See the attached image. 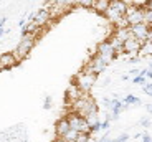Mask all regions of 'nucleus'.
<instances>
[{"label": "nucleus", "instance_id": "1", "mask_svg": "<svg viewBox=\"0 0 152 142\" xmlns=\"http://www.w3.org/2000/svg\"><path fill=\"white\" fill-rule=\"evenodd\" d=\"M71 106H73V111L80 112L84 117L88 114H93V112H99V108H98V104H96V101L91 96H88V92H83L81 98H78Z\"/></svg>", "mask_w": 152, "mask_h": 142}, {"label": "nucleus", "instance_id": "2", "mask_svg": "<svg viewBox=\"0 0 152 142\" xmlns=\"http://www.w3.org/2000/svg\"><path fill=\"white\" fill-rule=\"evenodd\" d=\"M35 42H37V35L33 33H28V35H23L22 38H20L18 45H17L15 48V56L18 58V61H22V60H25V58L30 55V51L33 50L35 46Z\"/></svg>", "mask_w": 152, "mask_h": 142}, {"label": "nucleus", "instance_id": "3", "mask_svg": "<svg viewBox=\"0 0 152 142\" xmlns=\"http://www.w3.org/2000/svg\"><path fill=\"white\" fill-rule=\"evenodd\" d=\"M96 79H98V73H94V71H91L89 68H86V69H83V71H80V73L76 74L75 83L80 86L83 92H89L93 89V86L96 84Z\"/></svg>", "mask_w": 152, "mask_h": 142}, {"label": "nucleus", "instance_id": "4", "mask_svg": "<svg viewBox=\"0 0 152 142\" xmlns=\"http://www.w3.org/2000/svg\"><path fill=\"white\" fill-rule=\"evenodd\" d=\"M68 121H69V126H71V129H76L78 132H91V127H89V124H88L86 117L84 116H81L80 112H69L68 116Z\"/></svg>", "mask_w": 152, "mask_h": 142}, {"label": "nucleus", "instance_id": "5", "mask_svg": "<svg viewBox=\"0 0 152 142\" xmlns=\"http://www.w3.org/2000/svg\"><path fill=\"white\" fill-rule=\"evenodd\" d=\"M126 22L129 23V27L132 25H137V23H142L144 22V7H136V5H131L127 8L124 15Z\"/></svg>", "mask_w": 152, "mask_h": 142}, {"label": "nucleus", "instance_id": "6", "mask_svg": "<svg viewBox=\"0 0 152 142\" xmlns=\"http://www.w3.org/2000/svg\"><path fill=\"white\" fill-rule=\"evenodd\" d=\"M109 60H107L106 56H103V55H99L98 51H96V55L91 58V61H89V65H88V68L91 69V71H94V73L101 74L104 73V69L107 68V65H109Z\"/></svg>", "mask_w": 152, "mask_h": 142}, {"label": "nucleus", "instance_id": "7", "mask_svg": "<svg viewBox=\"0 0 152 142\" xmlns=\"http://www.w3.org/2000/svg\"><path fill=\"white\" fill-rule=\"evenodd\" d=\"M142 46V42L137 40L136 36H131L124 42V53L127 55V58H132V56H139V50Z\"/></svg>", "mask_w": 152, "mask_h": 142}, {"label": "nucleus", "instance_id": "8", "mask_svg": "<svg viewBox=\"0 0 152 142\" xmlns=\"http://www.w3.org/2000/svg\"><path fill=\"white\" fill-rule=\"evenodd\" d=\"M131 31H132V36H136L137 40L145 42V40L149 38L151 27H149L145 22H142V23H137V25H132V27H131Z\"/></svg>", "mask_w": 152, "mask_h": 142}, {"label": "nucleus", "instance_id": "9", "mask_svg": "<svg viewBox=\"0 0 152 142\" xmlns=\"http://www.w3.org/2000/svg\"><path fill=\"white\" fill-rule=\"evenodd\" d=\"M98 53L103 55V56H106L109 61H113L114 58L118 56V53H116V50H114V46L111 45L109 40H104V42H101L98 45Z\"/></svg>", "mask_w": 152, "mask_h": 142}, {"label": "nucleus", "instance_id": "10", "mask_svg": "<svg viewBox=\"0 0 152 142\" xmlns=\"http://www.w3.org/2000/svg\"><path fill=\"white\" fill-rule=\"evenodd\" d=\"M18 58L15 56V53H4L0 55V69H12L13 66L18 65Z\"/></svg>", "mask_w": 152, "mask_h": 142}, {"label": "nucleus", "instance_id": "11", "mask_svg": "<svg viewBox=\"0 0 152 142\" xmlns=\"http://www.w3.org/2000/svg\"><path fill=\"white\" fill-rule=\"evenodd\" d=\"M51 12H50V8H40L38 12H35V18L33 22L37 23L38 27H45V25H48V22L51 20Z\"/></svg>", "mask_w": 152, "mask_h": 142}, {"label": "nucleus", "instance_id": "12", "mask_svg": "<svg viewBox=\"0 0 152 142\" xmlns=\"http://www.w3.org/2000/svg\"><path fill=\"white\" fill-rule=\"evenodd\" d=\"M81 94H83V91H81V88L76 83H71V84L66 88V92H65V98H66V101L68 103H75L78 98H81Z\"/></svg>", "mask_w": 152, "mask_h": 142}, {"label": "nucleus", "instance_id": "13", "mask_svg": "<svg viewBox=\"0 0 152 142\" xmlns=\"http://www.w3.org/2000/svg\"><path fill=\"white\" fill-rule=\"evenodd\" d=\"M71 129V126H69V121H68V117H63V119H60L56 122V137L58 139H61L63 135L66 134V132Z\"/></svg>", "mask_w": 152, "mask_h": 142}, {"label": "nucleus", "instance_id": "14", "mask_svg": "<svg viewBox=\"0 0 152 142\" xmlns=\"http://www.w3.org/2000/svg\"><path fill=\"white\" fill-rule=\"evenodd\" d=\"M114 35H116L118 38H121L122 42H126L127 38L132 36V31H131V27H118V30L114 31Z\"/></svg>", "mask_w": 152, "mask_h": 142}, {"label": "nucleus", "instance_id": "15", "mask_svg": "<svg viewBox=\"0 0 152 142\" xmlns=\"http://www.w3.org/2000/svg\"><path fill=\"white\" fill-rule=\"evenodd\" d=\"M109 42H111V45L114 46V50H116V53H118V55L124 53V42H122L121 38H118L116 35H113V36L109 38Z\"/></svg>", "mask_w": 152, "mask_h": 142}, {"label": "nucleus", "instance_id": "16", "mask_svg": "<svg viewBox=\"0 0 152 142\" xmlns=\"http://www.w3.org/2000/svg\"><path fill=\"white\" fill-rule=\"evenodd\" d=\"M111 7L116 8V10L119 12V13H122V15H126V12H127V8H129V5L126 4L124 0H111Z\"/></svg>", "mask_w": 152, "mask_h": 142}, {"label": "nucleus", "instance_id": "17", "mask_svg": "<svg viewBox=\"0 0 152 142\" xmlns=\"http://www.w3.org/2000/svg\"><path fill=\"white\" fill-rule=\"evenodd\" d=\"M139 56H152V40L142 42V46L139 50Z\"/></svg>", "mask_w": 152, "mask_h": 142}, {"label": "nucleus", "instance_id": "18", "mask_svg": "<svg viewBox=\"0 0 152 142\" xmlns=\"http://www.w3.org/2000/svg\"><path fill=\"white\" fill-rule=\"evenodd\" d=\"M109 4H111V0H94L93 8L96 12H99V13H104L107 10V7H109Z\"/></svg>", "mask_w": 152, "mask_h": 142}, {"label": "nucleus", "instance_id": "19", "mask_svg": "<svg viewBox=\"0 0 152 142\" xmlns=\"http://www.w3.org/2000/svg\"><path fill=\"white\" fill-rule=\"evenodd\" d=\"M78 134H80V132L76 131V129H69V131L66 132V134L63 135L60 141H63V142H76V139H78Z\"/></svg>", "mask_w": 152, "mask_h": 142}, {"label": "nucleus", "instance_id": "20", "mask_svg": "<svg viewBox=\"0 0 152 142\" xmlns=\"http://www.w3.org/2000/svg\"><path fill=\"white\" fill-rule=\"evenodd\" d=\"M51 5L63 7V8H66V10H69V8L75 5V0H51Z\"/></svg>", "mask_w": 152, "mask_h": 142}, {"label": "nucleus", "instance_id": "21", "mask_svg": "<svg viewBox=\"0 0 152 142\" xmlns=\"http://www.w3.org/2000/svg\"><path fill=\"white\" fill-rule=\"evenodd\" d=\"M122 101H124L127 106H139V104H141V99H139V98H136L134 94H127V96H126Z\"/></svg>", "mask_w": 152, "mask_h": 142}, {"label": "nucleus", "instance_id": "22", "mask_svg": "<svg viewBox=\"0 0 152 142\" xmlns=\"http://www.w3.org/2000/svg\"><path fill=\"white\" fill-rule=\"evenodd\" d=\"M93 4H94V0H75V5L83 8H93Z\"/></svg>", "mask_w": 152, "mask_h": 142}, {"label": "nucleus", "instance_id": "23", "mask_svg": "<svg viewBox=\"0 0 152 142\" xmlns=\"http://www.w3.org/2000/svg\"><path fill=\"white\" fill-rule=\"evenodd\" d=\"M86 121H88V124H89V127H91V126H94L96 122H99L98 112H93V114H88V116H86Z\"/></svg>", "mask_w": 152, "mask_h": 142}, {"label": "nucleus", "instance_id": "24", "mask_svg": "<svg viewBox=\"0 0 152 142\" xmlns=\"http://www.w3.org/2000/svg\"><path fill=\"white\" fill-rule=\"evenodd\" d=\"M88 141H91V132H80L78 134L76 142H88Z\"/></svg>", "mask_w": 152, "mask_h": 142}, {"label": "nucleus", "instance_id": "25", "mask_svg": "<svg viewBox=\"0 0 152 142\" xmlns=\"http://www.w3.org/2000/svg\"><path fill=\"white\" fill-rule=\"evenodd\" d=\"M144 22L147 23L149 27H152V10L144 8Z\"/></svg>", "mask_w": 152, "mask_h": 142}, {"label": "nucleus", "instance_id": "26", "mask_svg": "<svg viewBox=\"0 0 152 142\" xmlns=\"http://www.w3.org/2000/svg\"><path fill=\"white\" fill-rule=\"evenodd\" d=\"M132 81L136 83V84H141V86H144V84H145V76H144V74H136Z\"/></svg>", "mask_w": 152, "mask_h": 142}, {"label": "nucleus", "instance_id": "27", "mask_svg": "<svg viewBox=\"0 0 152 142\" xmlns=\"http://www.w3.org/2000/svg\"><path fill=\"white\" fill-rule=\"evenodd\" d=\"M51 106H53L51 96H46V98H45V101H43V109H45V111H48V109H51Z\"/></svg>", "mask_w": 152, "mask_h": 142}, {"label": "nucleus", "instance_id": "28", "mask_svg": "<svg viewBox=\"0 0 152 142\" xmlns=\"http://www.w3.org/2000/svg\"><path fill=\"white\" fill-rule=\"evenodd\" d=\"M142 89H144V92L147 96H152V83H145V84L142 86Z\"/></svg>", "mask_w": 152, "mask_h": 142}, {"label": "nucleus", "instance_id": "29", "mask_svg": "<svg viewBox=\"0 0 152 142\" xmlns=\"http://www.w3.org/2000/svg\"><path fill=\"white\" fill-rule=\"evenodd\" d=\"M103 106H104L106 109H111V108H113V99H109V98H104V99H103Z\"/></svg>", "mask_w": 152, "mask_h": 142}, {"label": "nucleus", "instance_id": "30", "mask_svg": "<svg viewBox=\"0 0 152 142\" xmlns=\"http://www.w3.org/2000/svg\"><path fill=\"white\" fill-rule=\"evenodd\" d=\"M109 126H111V121L109 119L103 121V122H101V131H107V129H109Z\"/></svg>", "mask_w": 152, "mask_h": 142}, {"label": "nucleus", "instance_id": "31", "mask_svg": "<svg viewBox=\"0 0 152 142\" xmlns=\"http://www.w3.org/2000/svg\"><path fill=\"white\" fill-rule=\"evenodd\" d=\"M116 141H118V142H126V141H129V135H127V134H121Z\"/></svg>", "mask_w": 152, "mask_h": 142}, {"label": "nucleus", "instance_id": "32", "mask_svg": "<svg viewBox=\"0 0 152 142\" xmlns=\"http://www.w3.org/2000/svg\"><path fill=\"white\" fill-rule=\"evenodd\" d=\"M144 8H147V10H152V0H147L144 4Z\"/></svg>", "mask_w": 152, "mask_h": 142}, {"label": "nucleus", "instance_id": "33", "mask_svg": "<svg viewBox=\"0 0 152 142\" xmlns=\"http://www.w3.org/2000/svg\"><path fill=\"white\" fill-rule=\"evenodd\" d=\"M142 141H144V142H151L152 137H151L149 134H144V135H142Z\"/></svg>", "mask_w": 152, "mask_h": 142}, {"label": "nucleus", "instance_id": "34", "mask_svg": "<svg viewBox=\"0 0 152 142\" xmlns=\"http://www.w3.org/2000/svg\"><path fill=\"white\" fill-rule=\"evenodd\" d=\"M27 22H28V20H27V18H22V20H20V22H18V25H20V28H22V27H25V25H27Z\"/></svg>", "mask_w": 152, "mask_h": 142}, {"label": "nucleus", "instance_id": "35", "mask_svg": "<svg viewBox=\"0 0 152 142\" xmlns=\"http://www.w3.org/2000/svg\"><path fill=\"white\" fill-rule=\"evenodd\" d=\"M149 124H151V121H149V119H142L141 121V126H144V127H147Z\"/></svg>", "mask_w": 152, "mask_h": 142}, {"label": "nucleus", "instance_id": "36", "mask_svg": "<svg viewBox=\"0 0 152 142\" xmlns=\"http://www.w3.org/2000/svg\"><path fill=\"white\" fill-rule=\"evenodd\" d=\"M129 73H131V74H134V76H136V74H139V73H141V71H139V69H131Z\"/></svg>", "mask_w": 152, "mask_h": 142}, {"label": "nucleus", "instance_id": "37", "mask_svg": "<svg viewBox=\"0 0 152 142\" xmlns=\"http://www.w3.org/2000/svg\"><path fill=\"white\" fill-rule=\"evenodd\" d=\"M5 20H7L5 17H2V18H0V27H4V25H5Z\"/></svg>", "mask_w": 152, "mask_h": 142}, {"label": "nucleus", "instance_id": "38", "mask_svg": "<svg viewBox=\"0 0 152 142\" xmlns=\"http://www.w3.org/2000/svg\"><path fill=\"white\" fill-rule=\"evenodd\" d=\"M4 33H5V28H4V27H0V38L4 36Z\"/></svg>", "mask_w": 152, "mask_h": 142}, {"label": "nucleus", "instance_id": "39", "mask_svg": "<svg viewBox=\"0 0 152 142\" xmlns=\"http://www.w3.org/2000/svg\"><path fill=\"white\" fill-rule=\"evenodd\" d=\"M147 111H149V112H152V104H151V106H147Z\"/></svg>", "mask_w": 152, "mask_h": 142}, {"label": "nucleus", "instance_id": "40", "mask_svg": "<svg viewBox=\"0 0 152 142\" xmlns=\"http://www.w3.org/2000/svg\"><path fill=\"white\" fill-rule=\"evenodd\" d=\"M149 68H151V69H152V63H151V66H149Z\"/></svg>", "mask_w": 152, "mask_h": 142}]
</instances>
